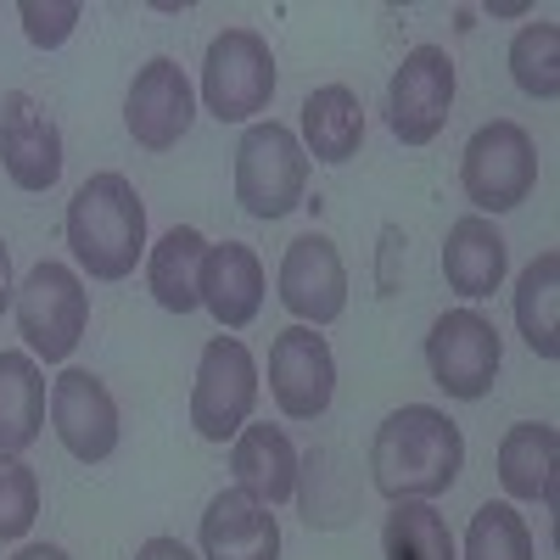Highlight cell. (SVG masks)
I'll use <instances>...</instances> for the list:
<instances>
[{"label":"cell","mask_w":560,"mask_h":560,"mask_svg":"<svg viewBox=\"0 0 560 560\" xmlns=\"http://www.w3.org/2000/svg\"><path fill=\"white\" fill-rule=\"evenodd\" d=\"M45 376L34 353H0V459H18L34 448L45 427Z\"/></svg>","instance_id":"cell-21"},{"label":"cell","mask_w":560,"mask_h":560,"mask_svg":"<svg viewBox=\"0 0 560 560\" xmlns=\"http://www.w3.org/2000/svg\"><path fill=\"white\" fill-rule=\"evenodd\" d=\"M555 459H560V432L549 420H522L499 438V482L510 499H555Z\"/></svg>","instance_id":"cell-20"},{"label":"cell","mask_w":560,"mask_h":560,"mask_svg":"<svg viewBox=\"0 0 560 560\" xmlns=\"http://www.w3.org/2000/svg\"><path fill=\"white\" fill-rule=\"evenodd\" d=\"M12 308H18V331H23L28 353L45 359V364H62L79 348L84 325H90V292H84V280L68 264H57V258H45V264L28 269V280L18 287Z\"/></svg>","instance_id":"cell-4"},{"label":"cell","mask_w":560,"mask_h":560,"mask_svg":"<svg viewBox=\"0 0 560 560\" xmlns=\"http://www.w3.org/2000/svg\"><path fill=\"white\" fill-rule=\"evenodd\" d=\"M45 415H51L62 448L84 465H102L118 448V404L107 382L90 370H62L51 382V398H45Z\"/></svg>","instance_id":"cell-13"},{"label":"cell","mask_w":560,"mask_h":560,"mask_svg":"<svg viewBox=\"0 0 560 560\" xmlns=\"http://www.w3.org/2000/svg\"><path fill=\"white\" fill-rule=\"evenodd\" d=\"M308 185V152L287 124H253L236 147V202L253 219H287L303 202Z\"/></svg>","instance_id":"cell-5"},{"label":"cell","mask_w":560,"mask_h":560,"mask_svg":"<svg viewBox=\"0 0 560 560\" xmlns=\"http://www.w3.org/2000/svg\"><path fill=\"white\" fill-rule=\"evenodd\" d=\"M39 516V477L23 459H0V538H23Z\"/></svg>","instance_id":"cell-27"},{"label":"cell","mask_w":560,"mask_h":560,"mask_svg":"<svg viewBox=\"0 0 560 560\" xmlns=\"http://www.w3.org/2000/svg\"><path fill=\"white\" fill-rule=\"evenodd\" d=\"M382 549L387 560H459L454 533L432 499H398L382 527Z\"/></svg>","instance_id":"cell-24"},{"label":"cell","mask_w":560,"mask_h":560,"mask_svg":"<svg viewBox=\"0 0 560 560\" xmlns=\"http://www.w3.org/2000/svg\"><path fill=\"white\" fill-rule=\"evenodd\" d=\"M191 118H197V90H191V79H185V68L174 57H152L135 73L129 102H124V124L135 135V147L168 152V147L185 140Z\"/></svg>","instance_id":"cell-11"},{"label":"cell","mask_w":560,"mask_h":560,"mask_svg":"<svg viewBox=\"0 0 560 560\" xmlns=\"http://www.w3.org/2000/svg\"><path fill=\"white\" fill-rule=\"evenodd\" d=\"M12 298H18V287H12V253H7V242H0V314L12 308Z\"/></svg>","instance_id":"cell-30"},{"label":"cell","mask_w":560,"mask_h":560,"mask_svg":"<svg viewBox=\"0 0 560 560\" xmlns=\"http://www.w3.org/2000/svg\"><path fill=\"white\" fill-rule=\"evenodd\" d=\"M0 168L18 191H51L62 179V129L28 90L0 96Z\"/></svg>","instance_id":"cell-12"},{"label":"cell","mask_w":560,"mask_h":560,"mask_svg":"<svg viewBox=\"0 0 560 560\" xmlns=\"http://www.w3.org/2000/svg\"><path fill=\"white\" fill-rule=\"evenodd\" d=\"M202 258H208V242H202V230L191 224H174L168 236L147 253V287L152 298L168 308V314H191L202 308Z\"/></svg>","instance_id":"cell-22"},{"label":"cell","mask_w":560,"mask_h":560,"mask_svg":"<svg viewBox=\"0 0 560 560\" xmlns=\"http://www.w3.org/2000/svg\"><path fill=\"white\" fill-rule=\"evenodd\" d=\"M202 308L224 325V331H242V325L258 319L264 308V264L253 247L242 242H219L202 258Z\"/></svg>","instance_id":"cell-17"},{"label":"cell","mask_w":560,"mask_h":560,"mask_svg":"<svg viewBox=\"0 0 560 560\" xmlns=\"http://www.w3.org/2000/svg\"><path fill=\"white\" fill-rule=\"evenodd\" d=\"M510 79H516L533 102L560 96V28L555 23H527L510 39Z\"/></svg>","instance_id":"cell-25"},{"label":"cell","mask_w":560,"mask_h":560,"mask_svg":"<svg viewBox=\"0 0 560 560\" xmlns=\"http://www.w3.org/2000/svg\"><path fill=\"white\" fill-rule=\"evenodd\" d=\"M298 147L314 163H353L364 147V107L348 84H319L303 96V140Z\"/></svg>","instance_id":"cell-19"},{"label":"cell","mask_w":560,"mask_h":560,"mask_svg":"<svg viewBox=\"0 0 560 560\" xmlns=\"http://www.w3.org/2000/svg\"><path fill=\"white\" fill-rule=\"evenodd\" d=\"M12 560H68V555H62L57 544H28V549H18Z\"/></svg>","instance_id":"cell-31"},{"label":"cell","mask_w":560,"mask_h":560,"mask_svg":"<svg viewBox=\"0 0 560 560\" xmlns=\"http://www.w3.org/2000/svg\"><path fill=\"white\" fill-rule=\"evenodd\" d=\"M68 247L90 280H124L147 258V208L124 174H90L68 202Z\"/></svg>","instance_id":"cell-2"},{"label":"cell","mask_w":560,"mask_h":560,"mask_svg":"<svg viewBox=\"0 0 560 560\" xmlns=\"http://www.w3.org/2000/svg\"><path fill=\"white\" fill-rule=\"evenodd\" d=\"M465 471V438L432 404L393 409L370 443V482L382 499H438Z\"/></svg>","instance_id":"cell-1"},{"label":"cell","mask_w":560,"mask_h":560,"mask_svg":"<svg viewBox=\"0 0 560 560\" xmlns=\"http://www.w3.org/2000/svg\"><path fill=\"white\" fill-rule=\"evenodd\" d=\"M454 113V62L443 45H415L404 51V62L393 68L387 84V129L404 140V147H427V140L443 135Z\"/></svg>","instance_id":"cell-9"},{"label":"cell","mask_w":560,"mask_h":560,"mask_svg":"<svg viewBox=\"0 0 560 560\" xmlns=\"http://www.w3.org/2000/svg\"><path fill=\"white\" fill-rule=\"evenodd\" d=\"M280 303L298 314V325H331L342 319L348 308V269H342V253L331 247V236H298L280 258Z\"/></svg>","instance_id":"cell-14"},{"label":"cell","mask_w":560,"mask_h":560,"mask_svg":"<svg viewBox=\"0 0 560 560\" xmlns=\"http://www.w3.org/2000/svg\"><path fill=\"white\" fill-rule=\"evenodd\" d=\"M275 96V51L258 28H224L202 57V102L219 124H247Z\"/></svg>","instance_id":"cell-6"},{"label":"cell","mask_w":560,"mask_h":560,"mask_svg":"<svg viewBox=\"0 0 560 560\" xmlns=\"http://www.w3.org/2000/svg\"><path fill=\"white\" fill-rule=\"evenodd\" d=\"M230 471H236V488L258 504H287L298 493V448L280 427H247L236 432V448H230Z\"/></svg>","instance_id":"cell-18"},{"label":"cell","mask_w":560,"mask_h":560,"mask_svg":"<svg viewBox=\"0 0 560 560\" xmlns=\"http://www.w3.org/2000/svg\"><path fill=\"white\" fill-rule=\"evenodd\" d=\"M516 325L538 359H560V253H538L516 280Z\"/></svg>","instance_id":"cell-23"},{"label":"cell","mask_w":560,"mask_h":560,"mask_svg":"<svg viewBox=\"0 0 560 560\" xmlns=\"http://www.w3.org/2000/svg\"><path fill=\"white\" fill-rule=\"evenodd\" d=\"M504 269H510V247L493 230V219L465 213V219L448 224V242H443V280H448V292H459L465 303L493 298L504 287Z\"/></svg>","instance_id":"cell-16"},{"label":"cell","mask_w":560,"mask_h":560,"mask_svg":"<svg viewBox=\"0 0 560 560\" xmlns=\"http://www.w3.org/2000/svg\"><path fill=\"white\" fill-rule=\"evenodd\" d=\"M202 560H280V527L269 516V504L247 499L242 488L213 493L208 516L197 527Z\"/></svg>","instance_id":"cell-15"},{"label":"cell","mask_w":560,"mask_h":560,"mask_svg":"<svg viewBox=\"0 0 560 560\" xmlns=\"http://www.w3.org/2000/svg\"><path fill=\"white\" fill-rule=\"evenodd\" d=\"M459 185L465 197L477 202V213H510L533 197L538 185V152H533V135L510 118L482 124L471 140H465V158H459Z\"/></svg>","instance_id":"cell-3"},{"label":"cell","mask_w":560,"mask_h":560,"mask_svg":"<svg viewBox=\"0 0 560 560\" xmlns=\"http://www.w3.org/2000/svg\"><path fill=\"white\" fill-rule=\"evenodd\" d=\"M258 404V364L242 337H213L197 359V382H191V427L208 443L236 438Z\"/></svg>","instance_id":"cell-7"},{"label":"cell","mask_w":560,"mask_h":560,"mask_svg":"<svg viewBox=\"0 0 560 560\" xmlns=\"http://www.w3.org/2000/svg\"><path fill=\"white\" fill-rule=\"evenodd\" d=\"M135 560H197V555L185 549L179 538H147V544L135 549Z\"/></svg>","instance_id":"cell-29"},{"label":"cell","mask_w":560,"mask_h":560,"mask_svg":"<svg viewBox=\"0 0 560 560\" xmlns=\"http://www.w3.org/2000/svg\"><path fill=\"white\" fill-rule=\"evenodd\" d=\"M269 393H275L287 420H319L331 409V393H337L331 342L314 337L308 325H287V331L269 342Z\"/></svg>","instance_id":"cell-10"},{"label":"cell","mask_w":560,"mask_h":560,"mask_svg":"<svg viewBox=\"0 0 560 560\" xmlns=\"http://www.w3.org/2000/svg\"><path fill=\"white\" fill-rule=\"evenodd\" d=\"M465 560H533V533L516 516V504H482L471 516V533H465Z\"/></svg>","instance_id":"cell-26"},{"label":"cell","mask_w":560,"mask_h":560,"mask_svg":"<svg viewBox=\"0 0 560 560\" xmlns=\"http://www.w3.org/2000/svg\"><path fill=\"white\" fill-rule=\"evenodd\" d=\"M18 18H23L28 45H39V51H57V45H68V34L79 28L84 7H79V0H23Z\"/></svg>","instance_id":"cell-28"},{"label":"cell","mask_w":560,"mask_h":560,"mask_svg":"<svg viewBox=\"0 0 560 560\" xmlns=\"http://www.w3.org/2000/svg\"><path fill=\"white\" fill-rule=\"evenodd\" d=\"M499 359H504V342L493 331V319L477 314V308H448L432 337H427V364H432V382L459 398V404H477L493 393V376H499Z\"/></svg>","instance_id":"cell-8"}]
</instances>
